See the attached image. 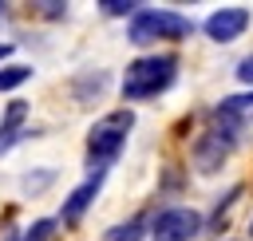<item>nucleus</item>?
Listing matches in <instances>:
<instances>
[{"label":"nucleus","instance_id":"13","mask_svg":"<svg viewBox=\"0 0 253 241\" xmlns=\"http://www.w3.org/2000/svg\"><path fill=\"white\" fill-rule=\"evenodd\" d=\"M51 182H55V170H40V174H24V178H20L24 194H32V198H36L43 186H51Z\"/></svg>","mask_w":253,"mask_h":241},{"label":"nucleus","instance_id":"1","mask_svg":"<svg viewBox=\"0 0 253 241\" xmlns=\"http://www.w3.org/2000/svg\"><path fill=\"white\" fill-rule=\"evenodd\" d=\"M174 79H178V55L154 51V55H138L134 63H126L119 91L126 103H146V99H158L162 91H170Z\"/></svg>","mask_w":253,"mask_h":241},{"label":"nucleus","instance_id":"17","mask_svg":"<svg viewBox=\"0 0 253 241\" xmlns=\"http://www.w3.org/2000/svg\"><path fill=\"white\" fill-rule=\"evenodd\" d=\"M233 75H237L245 87H253V55H245V59L237 63V71H233Z\"/></svg>","mask_w":253,"mask_h":241},{"label":"nucleus","instance_id":"6","mask_svg":"<svg viewBox=\"0 0 253 241\" xmlns=\"http://www.w3.org/2000/svg\"><path fill=\"white\" fill-rule=\"evenodd\" d=\"M253 24V12L249 8H213L202 24V32L213 40V43H233L245 28Z\"/></svg>","mask_w":253,"mask_h":241},{"label":"nucleus","instance_id":"5","mask_svg":"<svg viewBox=\"0 0 253 241\" xmlns=\"http://www.w3.org/2000/svg\"><path fill=\"white\" fill-rule=\"evenodd\" d=\"M206 229V217L194 205H166L150 217V241H194Z\"/></svg>","mask_w":253,"mask_h":241},{"label":"nucleus","instance_id":"14","mask_svg":"<svg viewBox=\"0 0 253 241\" xmlns=\"http://www.w3.org/2000/svg\"><path fill=\"white\" fill-rule=\"evenodd\" d=\"M99 8H103L107 16H126V20H130L142 4H138V0H99Z\"/></svg>","mask_w":253,"mask_h":241},{"label":"nucleus","instance_id":"20","mask_svg":"<svg viewBox=\"0 0 253 241\" xmlns=\"http://www.w3.org/2000/svg\"><path fill=\"white\" fill-rule=\"evenodd\" d=\"M4 8H8V4H0V16H4Z\"/></svg>","mask_w":253,"mask_h":241},{"label":"nucleus","instance_id":"16","mask_svg":"<svg viewBox=\"0 0 253 241\" xmlns=\"http://www.w3.org/2000/svg\"><path fill=\"white\" fill-rule=\"evenodd\" d=\"M47 20H59V16H67V4H59V0H47V4H36Z\"/></svg>","mask_w":253,"mask_h":241},{"label":"nucleus","instance_id":"8","mask_svg":"<svg viewBox=\"0 0 253 241\" xmlns=\"http://www.w3.org/2000/svg\"><path fill=\"white\" fill-rule=\"evenodd\" d=\"M28 115H32V103H24V99H12V103L4 107V119H0V158L24 138V122H28Z\"/></svg>","mask_w":253,"mask_h":241},{"label":"nucleus","instance_id":"9","mask_svg":"<svg viewBox=\"0 0 253 241\" xmlns=\"http://www.w3.org/2000/svg\"><path fill=\"white\" fill-rule=\"evenodd\" d=\"M107 83H111L107 71H83V75H75V99L79 103H91V99H99L107 91Z\"/></svg>","mask_w":253,"mask_h":241},{"label":"nucleus","instance_id":"7","mask_svg":"<svg viewBox=\"0 0 253 241\" xmlns=\"http://www.w3.org/2000/svg\"><path fill=\"white\" fill-rule=\"evenodd\" d=\"M103 178L107 174H91V178H83L67 198H63V209H59V221H67V225H75L83 213H87V205L99 198V190H103Z\"/></svg>","mask_w":253,"mask_h":241},{"label":"nucleus","instance_id":"19","mask_svg":"<svg viewBox=\"0 0 253 241\" xmlns=\"http://www.w3.org/2000/svg\"><path fill=\"white\" fill-rule=\"evenodd\" d=\"M249 241H253V217H249Z\"/></svg>","mask_w":253,"mask_h":241},{"label":"nucleus","instance_id":"18","mask_svg":"<svg viewBox=\"0 0 253 241\" xmlns=\"http://www.w3.org/2000/svg\"><path fill=\"white\" fill-rule=\"evenodd\" d=\"M12 51H16V43H0V59H8Z\"/></svg>","mask_w":253,"mask_h":241},{"label":"nucleus","instance_id":"12","mask_svg":"<svg viewBox=\"0 0 253 241\" xmlns=\"http://www.w3.org/2000/svg\"><path fill=\"white\" fill-rule=\"evenodd\" d=\"M55 233V217H40V221H32L28 229H20V233H12L8 241H47Z\"/></svg>","mask_w":253,"mask_h":241},{"label":"nucleus","instance_id":"4","mask_svg":"<svg viewBox=\"0 0 253 241\" xmlns=\"http://www.w3.org/2000/svg\"><path fill=\"white\" fill-rule=\"evenodd\" d=\"M186 36H194V20L174 8H146L142 4L126 20V43H134V47H146L158 40H186Z\"/></svg>","mask_w":253,"mask_h":241},{"label":"nucleus","instance_id":"2","mask_svg":"<svg viewBox=\"0 0 253 241\" xmlns=\"http://www.w3.org/2000/svg\"><path fill=\"white\" fill-rule=\"evenodd\" d=\"M130 126H134V111L130 107H119V111L103 115L87 130V166H91V174H107L119 162V154L126 150Z\"/></svg>","mask_w":253,"mask_h":241},{"label":"nucleus","instance_id":"15","mask_svg":"<svg viewBox=\"0 0 253 241\" xmlns=\"http://www.w3.org/2000/svg\"><path fill=\"white\" fill-rule=\"evenodd\" d=\"M237 194H241V186H229V190H225V198H217V205H213V213H210V229H217V225H221V217H225V209L237 201Z\"/></svg>","mask_w":253,"mask_h":241},{"label":"nucleus","instance_id":"11","mask_svg":"<svg viewBox=\"0 0 253 241\" xmlns=\"http://www.w3.org/2000/svg\"><path fill=\"white\" fill-rule=\"evenodd\" d=\"M32 75H36V71H32L28 63H4V67H0V91H16V87H24Z\"/></svg>","mask_w":253,"mask_h":241},{"label":"nucleus","instance_id":"3","mask_svg":"<svg viewBox=\"0 0 253 241\" xmlns=\"http://www.w3.org/2000/svg\"><path fill=\"white\" fill-rule=\"evenodd\" d=\"M237 134H241V115H229V111L213 107V122L194 138V150H190L194 170L198 174H217L229 162V154L237 146Z\"/></svg>","mask_w":253,"mask_h":241},{"label":"nucleus","instance_id":"10","mask_svg":"<svg viewBox=\"0 0 253 241\" xmlns=\"http://www.w3.org/2000/svg\"><path fill=\"white\" fill-rule=\"evenodd\" d=\"M150 233V221L138 213V217H130V221H119V225H111L107 233H103V241H142Z\"/></svg>","mask_w":253,"mask_h":241}]
</instances>
